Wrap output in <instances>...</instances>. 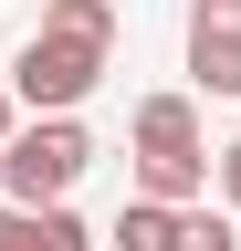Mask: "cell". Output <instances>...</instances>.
<instances>
[{
    "mask_svg": "<svg viewBox=\"0 0 241 251\" xmlns=\"http://www.w3.org/2000/svg\"><path fill=\"white\" fill-rule=\"evenodd\" d=\"M189 84L199 94H241V0H189Z\"/></svg>",
    "mask_w": 241,
    "mask_h": 251,
    "instance_id": "obj_4",
    "label": "cell"
},
{
    "mask_svg": "<svg viewBox=\"0 0 241 251\" xmlns=\"http://www.w3.org/2000/svg\"><path fill=\"white\" fill-rule=\"evenodd\" d=\"M136 188L147 199H199L210 188V136L189 94H147L136 105Z\"/></svg>",
    "mask_w": 241,
    "mask_h": 251,
    "instance_id": "obj_2",
    "label": "cell"
},
{
    "mask_svg": "<svg viewBox=\"0 0 241 251\" xmlns=\"http://www.w3.org/2000/svg\"><path fill=\"white\" fill-rule=\"evenodd\" d=\"M11 126H21V94H11V84H0V147H11Z\"/></svg>",
    "mask_w": 241,
    "mask_h": 251,
    "instance_id": "obj_8",
    "label": "cell"
},
{
    "mask_svg": "<svg viewBox=\"0 0 241 251\" xmlns=\"http://www.w3.org/2000/svg\"><path fill=\"white\" fill-rule=\"evenodd\" d=\"M168 251H241V209L220 199V209H199V199H178V241Z\"/></svg>",
    "mask_w": 241,
    "mask_h": 251,
    "instance_id": "obj_6",
    "label": "cell"
},
{
    "mask_svg": "<svg viewBox=\"0 0 241 251\" xmlns=\"http://www.w3.org/2000/svg\"><path fill=\"white\" fill-rule=\"evenodd\" d=\"M105 63H115V31L42 21L32 42H21V63H11V94H21L32 115H63V105H84V94L105 84Z\"/></svg>",
    "mask_w": 241,
    "mask_h": 251,
    "instance_id": "obj_1",
    "label": "cell"
},
{
    "mask_svg": "<svg viewBox=\"0 0 241 251\" xmlns=\"http://www.w3.org/2000/svg\"><path fill=\"white\" fill-rule=\"evenodd\" d=\"M95 168V136H84V115H32L11 126V147H0V188L11 199H74V178Z\"/></svg>",
    "mask_w": 241,
    "mask_h": 251,
    "instance_id": "obj_3",
    "label": "cell"
},
{
    "mask_svg": "<svg viewBox=\"0 0 241 251\" xmlns=\"http://www.w3.org/2000/svg\"><path fill=\"white\" fill-rule=\"evenodd\" d=\"M210 178H220V199L241 209V136H231V147H210Z\"/></svg>",
    "mask_w": 241,
    "mask_h": 251,
    "instance_id": "obj_7",
    "label": "cell"
},
{
    "mask_svg": "<svg viewBox=\"0 0 241 251\" xmlns=\"http://www.w3.org/2000/svg\"><path fill=\"white\" fill-rule=\"evenodd\" d=\"M105 241H115V251H168V241H178V199H147V188H136V199L115 209Z\"/></svg>",
    "mask_w": 241,
    "mask_h": 251,
    "instance_id": "obj_5",
    "label": "cell"
}]
</instances>
